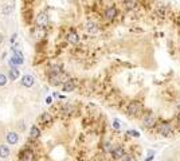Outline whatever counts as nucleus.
<instances>
[{"mask_svg": "<svg viewBox=\"0 0 180 161\" xmlns=\"http://www.w3.org/2000/svg\"><path fill=\"white\" fill-rule=\"evenodd\" d=\"M12 51H14V55L10 58L8 60V65L11 66H19V65H23L24 63V56H23L22 51H19L16 47H12Z\"/></svg>", "mask_w": 180, "mask_h": 161, "instance_id": "nucleus-1", "label": "nucleus"}, {"mask_svg": "<svg viewBox=\"0 0 180 161\" xmlns=\"http://www.w3.org/2000/svg\"><path fill=\"white\" fill-rule=\"evenodd\" d=\"M141 109H143L141 103L137 102V101H133V102H130L129 105H128V113H129L130 116H137L141 111Z\"/></svg>", "mask_w": 180, "mask_h": 161, "instance_id": "nucleus-2", "label": "nucleus"}, {"mask_svg": "<svg viewBox=\"0 0 180 161\" xmlns=\"http://www.w3.org/2000/svg\"><path fill=\"white\" fill-rule=\"evenodd\" d=\"M155 123H156V116L153 113H147V116L143 120V126L152 128V126H155Z\"/></svg>", "mask_w": 180, "mask_h": 161, "instance_id": "nucleus-3", "label": "nucleus"}, {"mask_svg": "<svg viewBox=\"0 0 180 161\" xmlns=\"http://www.w3.org/2000/svg\"><path fill=\"white\" fill-rule=\"evenodd\" d=\"M36 24H38V27H40V28L46 27V26L48 24V15L47 14L40 12L39 15L36 16Z\"/></svg>", "mask_w": 180, "mask_h": 161, "instance_id": "nucleus-4", "label": "nucleus"}, {"mask_svg": "<svg viewBox=\"0 0 180 161\" xmlns=\"http://www.w3.org/2000/svg\"><path fill=\"white\" fill-rule=\"evenodd\" d=\"M171 133H172V128H171V125L168 122H164L159 126V134L168 137V136H171Z\"/></svg>", "mask_w": 180, "mask_h": 161, "instance_id": "nucleus-5", "label": "nucleus"}, {"mask_svg": "<svg viewBox=\"0 0 180 161\" xmlns=\"http://www.w3.org/2000/svg\"><path fill=\"white\" fill-rule=\"evenodd\" d=\"M5 141H7L8 145H16L19 141V136L16 132H8L7 136H5Z\"/></svg>", "mask_w": 180, "mask_h": 161, "instance_id": "nucleus-6", "label": "nucleus"}, {"mask_svg": "<svg viewBox=\"0 0 180 161\" xmlns=\"http://www.w3.org/2000/svg\"><path fill=\"white\" fill-rule=\"evenodd\" d=\"M117 16V8L114 5H109L105 10V19L106 20H114Z\"/></svg>", "mask_w": 180, "mask_h": 161, "instance_id": "nucleus-7", "label": "nucleus"}, {"mask_svg": "<svg viewBox=\"0 0 180 161\" xmlns=\"http://www.w3.org/2000/svg\"><path fill=\"white\" fill-rule=\"evenodd\" d=\"M20 83H22V86H24V87H33L34 83H35V78H34L33 75H23L22 77V80H20Z\"/></svg>", "mask_w": 180, "mask_h": 161, "instance_id": "nucleus-8", "label": "nucleus"}, {"mask_svg": "<svg viewBox=\"0 0 180 161\" xmlns=\"http://www.w3.org/2000/svg\"><path fill=\"white\" fill-rule=\"evenodd\" d=\"M20 160L22 161H33L34 160V153L31 149H23L20 152Z\"/></svg>", "mask_w": 180, "mask_h": 161, "instance_id": "nucleus-9", "label": "nucleus"}, {"mask_svg": "<svg viewBox=\"0 0 180 161\" xmlns=\"http://www.w3.org/2000/svg\"><path fill=\"white\" fill-rule=\"evenodd\" d=\"M110 153H112V156L114 160H121L124 156H125V150H124V148H121V146L113 148V150L110 152Z\"/></svg>", "mask_w": 180, "mask_h": 161, "instance_id": "nucleus-10", "label": "nucleus"}, {"mask_svg": "<svg viewBox=\"0 0 180 161\" xmlns=\"http://www.w3.org/2000/svg\"><path fill=\"white\" fill-rule=\"evenodd\" d=\"M74 89H75V82L73 79H67L62 86V90L65 91V93H71Z\"/></svg>", "mask_w": 180, "mask_h": 161, "instance_id": "nucleus-11", "label": "nucleus"}, {"mask_svg": "<svg viewBox=\"0 0 180 161\" xmlns=\"http://www.w3.org/2000/svg\"><path fill=\"white\" fill-rule=\"evenodd\" d=\"M19 75H20V73L18 70V66H11L10 71H8V78L11 80H16L19 78Z\"/></svg>", "mask_w": 180, "mask_h": 161, "instance_id": "nucleus-12", "label": "nucleus"}, {"mask_svg": "<svg viewBox=\"0 0 180 161\" xmlns=\"http://www.w3.org/2000/svg\"><path fill=\"white\" fill-rule=\"evenodd\" d=\"M66 39H67V42L71 43V44H77V43L79 42V36H78V34L75 32V31H70V32L66 35Z\"/></svg>", "mask_w": 180, "mask_h": 161, "instance_id": "nucleus-13", "label": "nucleus"}, {"mask_svg": "<svg viewBox=\"0 0 180 161\" xmlns=\"http://www.w3.org/2000/svg\"><path fill=\"white\" fill-rule=\"evenodd\" d=\"M10 156V146L0 145V159H7Z\"/></svg>", "mask_w": 180, "mask_h": 161, "instance_id": "nucleus-14", "label": "nucleus"}, {"mask_svg": "<svg viewBox=\"0 0 180 161\" xmlns=\"http://www.w3.org/2000/svg\"><path fill=\"white\" fill-rule=\"evenodd\" d=\"M85 28H86V31H88V32H90V34H95V32H98V27H97V24H95V23H93V22H88V23H86Z\"/></svg>", "mask_w": 180, "mask_h": 161, "instance_id": "nucleus-15", "label": "nucleus"}, {"mask_svg": "<svg viewBox=\"0 0 180 161\" xmlns=\"http://www.w3.org/2000/svg\"><path fill=\"white\" fill-rule=\"evenodd\" d=\"M30 137L33 140H36V138H39L40 137V130H39V128L38 126H31V129H30Z\"/></svg>", "mask_w": 180, "mask_h": 161, "instance_id": "nucleus-16", "label": "nucleus"}, {"mask_svg": "<svg viewBox=\"0 0 180 161\" xmlns=\"http://www.w3.org/2000/svg\"><path fill=\"white\" fill-rule=\"evenodd\" d=\"M51 116L50 113H43L42 116H40V121H43V123H50L51 122Z\"/></svg>", "mask_w": 180, "mask_h": 161, "instance_id": "nucleus-17", "label": "nucleus"}, {"mask_svg": "<svg viewBox=\"0 0 180 161\" xmlns=\"http://www.w3.org/2000/svg\"><path fill=\"white\" fill-rule=\"evenodd\" d=\"M62 113L63 114H70V113H73V106L71 105H65L63 106V109H62Z\"/></svg>", "mask_w": 180, "mask_h": 161, "instance_id": "nucleus-18", "label": "nucleus"}, {"mask_svg": "<svg viewBox=\"0 0 180 161\" xmlns=\"http://www.w3.org/2000/svg\"><path fill=\"white\" fill-rule=\"evenodd\" d=\"M7 82H8L7 75H4V74L0 73V86H5L7 85Z\"/></svg>", "mask_w": 180, "mask_h": 161, "instance_id": "nucleus-19", "label": "nucleus"}, {"mask_svg": "<svg viewBox=\"0 0 180 161\" xmlns=\"http://www.w3.org/2000/svg\"><path fill=\"white\" fill-rule=\"evenodd\" d=\"M125 5H126L128 10H133V8L136 7V2L135 0H128V2L125 3Z\"/></svg>", "mask_w": 180, "mask_h": 161, "instance_id": "nucleus-20", "label": "nucleus"}, {"mask_svg": "<svg viewBox=\"0 0 180 161\" xmlns=\"http://www.w3.org/2000/svg\"><path fill=\"white\" fill-rule=\"evenodd\" d=\"M104 150L105 152H112L113 150V144L112 142H105L104 144Z\"/></svg>", "mask_w": 180, "mask_h": 161, "instance_id": "nucleus-21", "label": "nucleus"}, {"mask_svg": "<svg viewBox=\"0 0 180 161\" xmlns=\"http://www.w3.org/2000/svg\"><path fill=\"white\" fill-rule=\"evenodd\" d=\"M11 11H12V7H11V5H8V4H5L4 5V10H3V14H4V15H8Z\"/></svg>", "mask_w": 180, "mask_h": 161, "instance_id": "nucleus-22", "label": "nucleus"}, {"mask_svg": "<svg viewBox=\"0 0 180 161\" xmlns=\"http://www.w3.org/2000/svg\"><path fill=\"white\" fill-rule=\"evenodd\" d=\"M128 134H129V136H132V137H136V138H138V137H140V133H138L137 130H128Z\"/></svg>", "mask_w": 180, "mask_h": 161, "instance_id": "nucleus-23", "label": "nucleus"}, {"mask_svg": "<svg viewBox=\"0 0 180 161\" xmlns=\"http://www.w3.org/2000/svg\"><path fill=\"white\" fill-rule=\"evenodd\" d=\"M121 160H123V161H137L133 156H130V154H125V156H124Z\"/></svg>", "mask_w": 180, "mask_h": 161, "instance_id": "nucleus-24", "label": "nucleus"}, {"mask_svg": "<svg viewBox=\"0 0 180 161\" xmlns=\"http://www.w3.org/2000/svg\"><path fill=\"white\" fill-rule=\"evenodd\" d=\"M153 157H155V152H153V150H148V157L145 159V161H152Z\"/></svg>", "mask_w": 180, "mask_h": 161, "instance_id": "nucleus-25", "label": "nucleus"}, {"mask_svg": "<svg viewBox=\"0 0 180 161\" xmlns=\"http://www.w3.org/2000/svg\"><path fill=\"white\" fill-rule=\"evenodd\" d=\"M113 128H114V129H120V128H121V125H120V122H118V120H114V121H113Z\"/></svg>", "mask_w": 180, "mask_h": 161, "instance_id": "nucleus-26", "label": "nucleus"}, {"mask_svg": "<svg viewBox=\"0 0 180 161\" xmlns=\"http://www.w3.org/2000/svg\"><path fill=\"white\" fill-rule=\"evenodd\" d=\"M16 38H18V34H12V36H11V39H10V42L11 43H14V42H15V40H16Z\"/></svg>", "mask_w": 180, "mask_h": 161, "instance_id": "nucleus-27", "label": "nucleus"}, {"mask_svg": "<svg viewBox=\"0 0 180 161\" xmlns=\"http://www.w3.org/2000/svg\"><path fill=\"white\" fill-rule=\"evenodd\" d=\"M51 101H53V97H47V98H46V103H47V105H50Z\"/></svg>", "mask_w": 180, "mask_h": 161, "instance_id": "nucleus-28", "label": "nucleus"}, {"mask_svg": "<svg viewBox=\"0 0 180 161\" xmlns=\"http://www.w3.org/2000/svg\"><path fill=\"white\" fill-rule=\"evenodd\" d=\"M3 40H4V36H3V34H0V44L3 43Z\"/></svg>", "mask_w": 180, "mask_h": 161, "instance_id": "nucleus-29", "label": "nucleus"}, {"mask_svg": "<svg viewBox=\"0 0 180 161\" xmlns=\"http://www.w3.org/2000/svg\"><path fill=\"white\" fill-rule=\"evenodd\" d=\"M53 97H54V98H57V97H59V94H58V93H54Z\"/></svg>", "mask_w": 180, "mask_h": 161, "instance_id": "nucleus-30", "label": "nucleus"}, {"mask_svg": "<svg viewBox=\"0 0 180 161\" xmlns=\"http://www.w3.org/2000/svg\"><path fill=\"white\" fill-rule=\"evenodd\" d=\"M178 122H179V125H180V116L178 117Z\"/></svg>", "mask_w": 180, "mask_h": 161, "instance_id": "nucleus-31", "label": "nucleus"}]
</instances>
